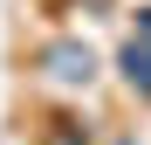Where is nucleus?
Masks as SVG:
<instances>
[{
  "label": "nucleus",
  "instance_id": "f03ea898",
  "mask_svg": "<svg viewBox=\"0 0 151 145\" xmlns=\"http://www.w3.org/2000/svg\"><path fill=\"white\" fill-rule=\"evenodd\" d=\"M124 83H131V90H144V97H151V35H144V42H131V48H124Z\"/></svg>",
  "mask_w": 151,
  "mask_h": 145
},
{
  "label": "nucleus",
  "instance_id": "f257e3e1",
  "mask_svg": "<svg viewBox=\"0 0 151 145\" xmlns=\"http://www.w3.org/2000/svg\"><path fill=\"white\" fill-rule=\"evenodd\" d=\"M41 76H48V83H89V76H96V62H89V48H83V42H55V48L41 55Z\"/></svg>",
  "mask_w": 151,
  "mask_h": 145
}]
</instances>
